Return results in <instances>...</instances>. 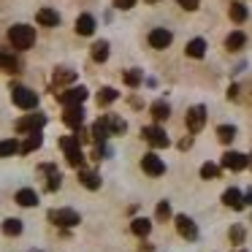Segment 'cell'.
<instances>
[{"label": "cell", "instance_id": "obj_5", "mask_svg": "<svg viewBox=\"0 0 252 252\" xmlns=\"http://www.w3.org/2000/svg\"><path fill=\"white\" fill-rule=\"evenodd\" d=\"M141 136H144V141H149L155 149H163V147H168V136H165V130L160 125H149V127H144L141 130Z\"/></svg>", "mask_w": 252, "mask_h": 252}, {"label": "cell", "instance_id": "obj_44", "mask_svg": "<svg viewBox=\"0 0 252 252\" xmlns=\"http://www.w3.org/2000/svg\"><path fill=\"white\" fill-rule=\"evenodd\" d=\"M147 3H155V0H147Z\"/></svg>", "mask_w": 252, "mask_h": 252}, {"label": "cell", "instance_id": "obj_32", "mask_svg": "<svg viewBox=\"0 0 252 252\" xmlns=\"http://www.w3.org/2000/svg\"><path fill=\"white\" fill-rule=\"evenodd\" d=\"M19 152V144L17 138H6V141H0V158H11V155Z\"/></svg>", "mask_w": 252, "mask_h": 252}, {"label": "cell", "instance_id": "obj_24", "mask_svg": "<svg viewBox=\"0 0 252 252\" xmlns=\"http://www.w3.org/2000/svg\"><path fill=\"white\" fill-rule=\"evenodd\" d=\"M130 230H133L136 236H141V239H144V236H149V230H152V222H149L147 217H136V220L130 222Z\"/></svg>", "mask_w": 252, "mask_h": 252}, {"label": "cell", "instance_id": "obj_3", "mask_svg": "<svg viewBox=\"0 0 252 252\" xmlns=\"http://www.w3.org/2000/svg\"><path fill=\"white\" fill-rule=\"evenodd\" d=\"M49 222L60 225V228H73V225L82 222V217H79V212H73V209H52Z\"/></svg>", "mask_w": 252, "mask_h": 252}, {"label": "cell", "instance_id": "obj_11", "mask_svg": "<svg viewBox=\"0 0 252 252\" xmlns=\"http://www.w3.org/2000/svg\"><path fill=\"white\" fill-rule=\"evenodd\" d=\"M171 41H174V35L165 28H155L152 33H149V46H152V49H165V46H171Z\"/></svg>", "mask_w": 252, "mask_h": 252}, {"label": "cell", "instance_id": "obj_4", "mask_svg": "<svg viewBox=\"0 0 252 252\" xmlns=\"http://www.w3.org/2000/svg\"><path fill=\"white\" fill-rule=\"evenodd\" d=\"M11 98H14V103H17L19 109H25V111H30V109L38 106V95H35L33 90H28V87H19V84L11 90Z\"/></svg>", "mask_w": 252, "mask_h": 252}, {"label": "cell", "instance_id": "obj_29", "mask_svg": "<svg viewBox=\"0 0 252 252\" xmlns=\"http://www.w3.org/2000/svg\"><path fill=\"white\" fill-rule=\"evenodd\" d=\"M117 98H120V93H117L114 87H103L98 93V106H111Z\"/></svg>", "mask_w": 252, "mask_h": 252}, {"label": "cell", "instance_id": "obj_34", "mask_svg": "<svg viewBox=\"0 0 252 252\" xmlns=\"http://www.w3.org/2000/svg\"><path fill=\"white\" fill-rule=\"evenodd\" d=\"M217 176H220V165H214V163L201 165V179H217Z\"/></svg>", "mask_w": 252, "mask_h": 252}, {"label": "cell", "instance_id": "obj_31", "mask_svg": "<svg viewBox=\"0 0 252 252\" xmlns=\"http://www.w3.org/2000/svg\"><path fill=\"white\" fill-rule=\"evenodd\" d=\"M3 233H6V236H19V233H22V220L8 217L6 222H3Z\"/></svg>", "mask_w": 252, "mask_h": 252}, {"label": "cell", "instance_id": "obj_20", "mask_svg": "<svg viewBox=\"0 0 252 252\" xmlns=\"http://www.w3.org/2000/svg\"><path fill=\"white\" fill-rule=\"evenodd\" d=\"M228 17L233 19L236 25H241V22H247V17H250V11H247V6H244V3H230V8H228Z\"/></svg>", "mask_w": 252, "mask_h": 252}, {"label": "cell", "instance_id": "obj_39", "mask_svg": "<svg viewBox=\"0 0 252 252\" xmlns=\"http://www.w3.org/2000/svg\"><path fill=\"white\" fill-rule=\"evenodd\" d=\"M230 239H233L236 244H241V241H244V230H241L239 225H236V228H230Z\"/></svg>", "mask_w": 252, "mask_h": 252}, {"label": "cell", "instance_id": "obj_28", "mask_svg": "<svg viewBox=\"0 0 252 252\" xmlns=\"http://www.w3.org/2000/svg\"><path fill=\"white\" fill-rule=\"evenodd\" d=\"M247 44V35L241 33V30H236V33H230L228 38H225V46H228L230 52H236V49H241V46Z\"/></svg>", "mask_w": 252, "mask_h": 252}, {"label": "cell", "instance_id": "obj_41", "mask_svg": "<svg viewBox=\"0 0 252 252\" xmlns=\"http://www.w3.org/2000/svg\"><path fill=\"white\" fill-rule=\"evenodd\" d=\"M228 98H230V100H236V98H239V87H236V84L228 90Z\"/></svg>", "mask_w": 252, "mask_h": 252}, {"label": "cell", "instance_id": "obj_6", "mask_svg": "<svg viewBox=\"0 0 252 252\" xmlns=\"http://www.w3.org/2000/svg\"><path fill=\"white\" fill-rule=\"evenodd\" d=\"M57 100H60L63 106H82L84 100H87V90L84 87H68L65 93L57 95Z\"/></svg>", "mask_w": 252, "mask_h": 252}, {"label": "cell", "instance_id": "obj_13", "mask_svg": "<svg viewBox=\"0 0 252 252\" xmlns=\"http://www.w3.org/2000/svg\"><path fill=\"white\" fill-rule=\"evenodd\" d=\"M176 230H179V236H185V239H195L198 236V228H195V222H192L190 217H187V214H176Z\"/></svg>", "mask_w": 252, "mask_h": 252}, {"label": "cell", "instance_id": "obj_36", "mask_svg": "<svg viewBox=\"0 0 252 252\" xmlns=\"http://www.w3.org/2000/svg\"><path fill=\"white\" fill-rule=\"evenodd\" d=\"M73 79H76L73 71H65V68H63V71H55V84H71Z\"/></svg>", "mask_w": 252, "mask_h": 252}, {"label": "cell", "instance_id": "obj_40", "mask_svg": "<svg viewBox=\"0 0 252 252\" xmlns=\"http://www.w3.org/2000/svg\"><path fill=\"white\" fill-rule=\"evenodd\" d=\"M114 6L120 8V11H127V8L136 6V0H114Z\"/></svg>", "mask_w": 252, "mask_h": 252}, {"label": "cell", "instance_id": "obj_7", "mask_svg": "<svg viewBox=\"0 0 252 252\" xmlns=\"http://www.w3.org/2000/svg\"><path fill=\"white\" fill-rule=\"evenodd\" d=\"M141 168L147 171L149 176H163L165 174V163L155 152H149V155H144V158H141Z\"/></svg>", "mask_w": 252, "mask_h": 252}, {"label": "cell", "instance_id": "obj_17", "mask_svg": "<svg viewBox=\"0 0 252 252\" xmlns=\"http://www.w3.org/2000/svg\"><path fill=\"white\" fill-rule=\"evenodd\" d=\"M185 52H187V57H195V60H201V57L206 55V41H203V38H192L190 44L185 46Z\"/></svg>", "mask_w": 252, "mask_h": 252}, {"label": "cell", "instance_id": "obj_10", "mask_svg": "<svg viewBox=\"0 0 252 252\" xmlns=\"http://www.w3.org/2000/svg\"><path fill=\"white\" fill-rule=\"evenodd\" d=\"M187 130L190 133H198L203 127V122H206V109L203 106H192L190 111H187Z\"/></svg>", "mask_w": 252, "mask_h": 252}, {"label": "cell", "instance_id": "obj_37", "mask_svg": "<svg viewBox=\"0 0 252 252\" xmlns=\"http://www.w3.org/2000/svg\"><path fill=\"white\" fill-rule=\"evenodd\" d=\"M155 214H158V220H168L171 217V203L168 201H160L158 203V212H155Z\"/></svg>", "mask_w": 252, "mask_h": 252}, {"label": "cell", "instance_id": "obj_25", "mask_svg": "<svg viewBox=\"0 0 252 252\" xmlns=\"http://www.w3.org/2000/svg\"><path fill=\"white\" fill-rule=\"evenodd\" d=\"M152 117H155V122H163V120H168V114H171V109H168V103L165 100H155L152 103Z\"/></svg>", "mask_w": 252, "mask_h": 252}, {"label": "cell", "instance_id": "obj_12", "mask_svg": "<svg viewBox=\"0 0 252 252\" xmlns=\"http://www.w3.org/2000/svg\"><path fill=\"white\" fill-rule=\"evenodd\" d=\"M63 122H65L68 127H73V130H79V127H82V122H84V109H82V106H65Z\"/></svg>", "mask_w": 252, "mask_h": 252}, {"label": "cell", "instance_id": "obj_23", "mask_svg": "<svg viewBox=\"0 0 252 252\" xmlns=\"http://www.w3.org/2000/svg\"><path fill=\"white\" fill-rule=\"evenodd\" d=\"M106 122H109V133H111V136H122V133L127 130V122L120 120V117H114V114H106Z\"/></svg>", "mask_w": 252, "mask_h": 252}, {"label": "cell", "instance_id": "obj_42", "mask_svg": "<svg viewBox=\"0 0 252 252\" xmlns=\"http://www.w3.org/2000/svg\"><path fill=\"white\" fill-rule=\"evenodd\" d=\"M179 147H182V149H190V147H192V138H185V141H182Z\"/></svg>", "mask_w": 252, "mask_h": 252}, {"label": "cell", "instance_id": "obj_15", "mask_svg": "<svg viewBox=\"0 0 252 252\" xmlns=\"http://www.w3.org/2000/svg\"><path fill=\"white\" fill-rule=\"evenodd\" d=\"M35 19H38V25H44V28H57V25H60V14L52 11V8H41V11L35 14Z\"/></svg>", "mask_w": 252, "mask_h": 252}, {"label": "cell", "instance_id": "obj_43", "mask_svg": "<svg viewBox=\"0 0 252 252\" xmlns=\"http://www.w3.org/2000/svg\"><path fill=\"white\" fill-rule=\"evenodd\" d=\"M141 252H152V247H149V244H141Z\"/></svg>", "mask_w": 252, "mask_h": 252}, {"label": "cell", "instance_id": "obj_2", "mask_svg": "<svg viewBox=\"0 0 252 252\" xmlns=\"http://www.w3.org/2000/svg\"><path fill=\"white\" fill-rule=\"evenodd\" d=\"M60 147H63V152H65V160H68V165H73V168H82V163H84L82 141H79L76 136H65V138L60 141Z\"/></svg>", "mask_w": 252, "mask_h": 252}, {"label": "cell", "instance_id": "obj_9", "mask_svg": "<svg viewBox=\"0 0 252 252\" xmlns=\"http://www.w3.org/2000/svg\"><path fill=\"white\" fill-rule=\"evenodd\" d=\"M247 165H250V158L241 152H225L222 155V168H228V171H244Z\"/></svg>", "mask_w": 252, "mask_h": 252}, {"label": "cell", "instance_id": "obj_18", "mask_svg": "<svg viewBox=\"0 0 252 252\" xmlns=\"http://www.w3.org/2000/svg\"><path fill=\"white\" fill-rule=\"evenodd\" d=\"M0 71H6V73H17L19 71V60L11 55V52H0Z\"/></svg>", "mask_w": 252, "mask_h": 252}, {"label": "cell", "instance_id": "obj_35", "mask_svg": "<svg viewBox=\"0 0 252 252\" xmlns=\"http://www.w3.org/2000/svg\"><path fill=\"white\" fill-rule=\"evenodd\" d=\"M141 82H144V73H141V71H136V68L125 73V84H127V87H138Z\"/></svg>", "mask_w": 252, "mask_h": 252}, {"label": "cell", "instance_id": "obj_38", "mask_svg": "<svg viewBox=\"0 0 252 252\" xmlns=\"http://www.w3.org/2000/svg\"><path fill=\"white\" fill-rule=\"evenodd\" d=\"M176 3H179L185 11H195V8L201 6V0H176Z\"/></svg>", "mask_w": 252, "mask_h": 252}, {"label": "cell", "instance_id": "obj_22", "mask_svg": "<svg viewBox=\"0 0 252 252\" xmlns=\"http://www.w3.org/2000/svg\"><path fill=\"white\" fill-rule=\"evenodd\" d=\"M17 203L19 206H35V203H38V192L30 190V187H25V190L17 192Z\"/></svg>", "mask_w": 252, "mask_h": 252}, {"label": "cell", "instance_id": "obj_26", "mask_svg": "<svg viewBox=\"0 0 252 252\" xmlns=\"http://www.w3.org/2000/svg\"><path fill=\"white\" fill-rule=\"evenodd\" d=\"M44 171L49 174V179H46V190H49V192H55L57 187H60V179H63V176H60V171H57L55 165H44Z\"/></svg>", "mask_w": 252, "mask_h": 252}, {"label": "cell", "instance_id": "obj_16", "mask_svg": "<svg viewBox=\"0 0 252 252\" xmlns=\"http://www.w3.org/2000/svg\"><path fill=\"white\" fill-rule=\"evenodd\" d=\"M44 144V136H41V130H33V133H28V138H25V144L19 147V152H35V149Z\"/></svg>", "mask_w": 252, "mask_h": 252}, {"label": "cell", "instance_id": "obj_33", "mask_svg": "<svg viewBox=\"0 0 252 252\" xmlns=\"http://www.w3.org/2000/svg\"><path fill=\"white\" fill-rule=\"evenodd\" d=\"M217 138H220L222 144H230V141L236 138V127H233V125H220V127H217Z\"/></svg>", "mask_w": 252, "mask_h": 252}, {"label": "cell", "instance_id": "obj_8", "mask_svg": "<svg viewBox=\"0 0 252 252\" xmlns=\"http://www.w3.org/2000/svg\"><path fill=\"white\" fill-rule=\"evenodd\" d=\"M46 125V117L44 114H28L17 122V130L19 133H33V130H41Z\"/></svg>", "mask_w": 252, "mask_h": 252}, {"label": "cell", "instance_id": "obj_21", "mask_svg": "<svg viewBox=\"0 0 252 252\" xmlns=\"http://www.w3.org/2000/svg\"><path fill=\"white\" fill-rule=\"evenodd\" d=\"M109 136H111V133H109V122H106V117H100V120L93 125V138H95L98 144H103Z\"/></svg>", "mask_w": 252, "mask_h": 252}, {"label": "cell", "instance_id": "obj_19", "mask_svg": "<svg viewBox=\"0 0 252 252\" xmlns=\"http://www.w3.org/2000/svg\"><path fill=\"white\" fill-rule=\"evenodd\" d=\"M76 33L79 35H93L95 33V19L90 17V14H82V17L76 19Z\"/></svg>", "mask_w": 252, "mask_h": 252}, {"label": "cell", "instance_id": "obj_27", "mask_svg": "<svg viewBox=\"0 0 252 252\" xmlns=\"http://www.w3.org/2000/svg\"><path fill=\"white\" fill-rule=\"evenodd\" d=\"M93 60L95 63H106V60H109V44H106V41H95V44H93Z\"/></svg>", "mask_w": 252, "mask_h": 252}, {"label": "cell", "instance_id": "obj_1", "mask_svg": "<svg viewBox=\"0 0 252 252\" xmlns=\"http://www.w3.org/2000/svg\"><path fill=\"white\" fill-rule=\"evenodd\" d=\"M8 41H11L14 49L25 52L35 44V30L30 28V25H14V28L8 30Z\"/></svg>", "mask_w": 252, "mask_h": 252}, {"label": "cell", "instance_id": "obj_14", "mask_svg": "<svg viewBox=\"0 0 252 252\" xmlns=\"http://www.w3.org/2000/svg\"><path fill=\"white\" fill-rule=\"evenodd\" d=\"M222 203L239 212V209H244V195H241V192L236 190V187H230V190H225V192H222Z\"/></svg>", "mask_w": 252, "mask_h": 252}, {"label": "cell", "instance_id": "obj_30", "mask_svg": "<svg viewBox=\"0 0 252 252\" xmlns=\"http://www.w3.org/2000/svg\"><path fill=\"white\" fill-rule=\"evenodd\" d=\"M79 179H82V185L87 187V190H98L100 187L98 174H93V171H79Z\"/></svg>", "mask_w": 252, "mask_h": 252}]
</instances>
